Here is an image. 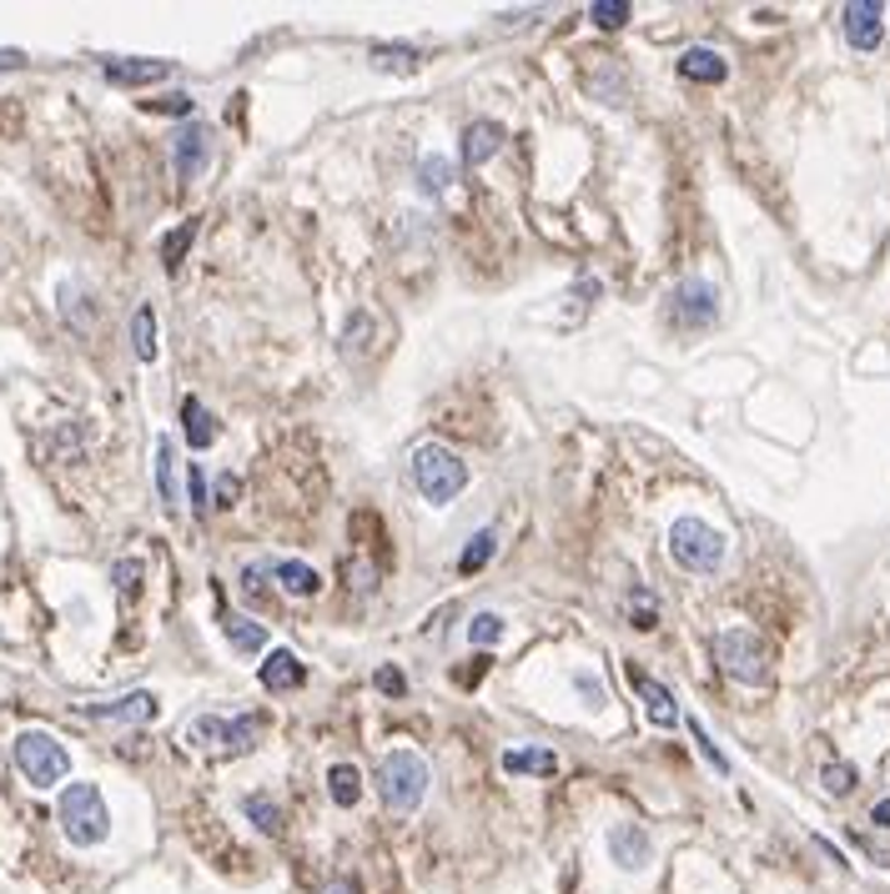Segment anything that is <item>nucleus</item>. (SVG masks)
<instances>
[{
	"label": "nucleus",
	"instance_id": "0eeeda50",
	"mask_svg": "<svg viewBox=\"0 0 890 894\" xmlns=\"http://www.w3.org/2000/svg\"><path fill=\"white\" fill-rule=\"evenodd\" d=\"M186 744H197V749H252L257 744V719L242 713V719H217V713H202L186 724Z\"/></svg>",
	"mask_w": 890,
	"mask_h": 894
},
{
	"label": "nucleus",
	"instance_id": "2f4dec72",
	"mask_svg": "<svg viewBox=\"0 0 890 894\" xmlns=\"http://www.w3.org/2000/svg\"><path fill=\"white\" fill-rule=\"evenodd\" d=\"M690 734H694V744H699V754H705L709 764L720 769V774H730V759H724V754L715 749V739H709V734H705V724H699V719H690Z\"/></svg>",
	"mask_w": 890,
	"mask_h": 894
},
{
	"label": "nucleus",
	"instance_id": "f8f14e48",
	"mask_svg": "<svg viewBox=\"0 0 890 894\" xmlns=\"http://www.w3.org/2000/svg\"><path fill=\"white\" fill-rule=\"evenodd\" d=\"M157 694H126V699H111V703H86V719H101V724H146V719H157Z\"/></svg>",
	"mask_w": 890,
	"mask_h": 894
},
{
	"label": "nucleus",
	"instance_id": "79ce46f5",
	"mask_svg": "<svg viewBox=\"0 0 890 894\" xmlns=\"http://www.w3.org/2000/svg\"><path fill=\"white\" fill-rule=\"evenodd\" d=\"M322 894H353V884H342V880H332V884H328V890H322Z\"/></svg>",
	"mask_w": 890,
	"mask_h": 894
},
{
	"label": "nucleus",
	"instance_id": "9b49d317",
	"mask_svg": "<svg viewBox=\"0 0 890 894\" xmlns=\"http://www.w3.org/2000/svg\"><path fill=\"white\" fill-rule=\"evenodd\" d=\"M609 859H614L619 869H644L649 859H655V840H649V830L644 824H614L609 830Z\"/></svg>",
	"mask_w": 890,
	"mask_h": 894
},
{
	"label": "nucleus",
	"instance_id": "9d476101",
	"mask_svg": "<svg viewBox=\"0 0 890 894\" xmlns=\"http://www.w3.org/2000/svg\"><path fill=\"white\" fill-rule=\"evenodd\" d=\"M840 21H845V40L855 51H876L880 36H886V5L880 0H851L840 11Z\"/></svg>",
	"mask_w": 890,
	"mask_h": 894
},
{
	"label": "nucleus",
	"instance_id": "423d86ee",
	"mask_svg": "<svg viewBox=\"0 0 890 894\" xmlns=\"http://www.w3.org/2000/svg\"><path fill=\"white\" fill-rule=\"evenodd\" d=\"M669 558L690 573H715L724 563V532L705 518H674L669 523Z\"/></svg>",
	"mask_w": 890,
	"mask_h": 894
},
{
	"label": "nucleus",
	"instance_id": "393cba45",
	"mask_svg": "<svg viewBox=\"0 0 890 894\" xmlns=\"http://www.w3.org/2000/svg\"><path fill=\"white\" fill-rule=\"evenodd\" d=\"M132 342H136V357H142V363H151V357H157V311H151V307H136Z\"/></svg>",
	"mask_w": 890,
	"mask_h": 894
},
{
	"label": "nucleus",
	"instance_id": "4468645a",
	"mask_svg": "<svg viewBox=\"0 0 890 894\" xmlns=\"http://www.w3.org/2000/svg\"><path fill=\"white\" fill-rule=\"evenodd\" d=\"M257 674H263V688H272V694H288V688L307 684V669H302V659L292 653V648H272Z\"/></svg>",
	"mask_w": 890,
	"mask_h": 894
},
{
	"label": "nucleus",
	"instance_id": "5701e85b",
	"mask_svg": "<svg viewBox=\"0 0 890 894\" xmlns=\"http://www.w3.org/2000/svg\"><path fill=\"white\" fill-rule=\"evenodd\" d=\"M453 176H459V167H453L448 156H438V151L418 161V186H423V192H448V186H453Z\"/></svg>",
	"mask_w": 890,
	"mask_h": 894
},
{
	"label": "nucleus",
	"instance_id": "f257e3e1",
	"mask_svg": "<svg viewBox=\"0 0 890 894\" xmlns=\"http://www.w3.org/2000/svg\"><path fill=\"white\" fill-rule=\"evenodd\" d=\"M413 488L428 498L432 507L453 503V498L468 488V463L459 453H448L443 442H423L413 453Z\"/></svg>",
	"mask_w": 890,
	"mask_h": 894
},
{
	"label": "nucleus",
	"instance_id": "72a5a7b5",
	"mask_svg": "<svg viewBox=\"0 0 890 894\" xmlns=\"http://www.w3.org/2000/svg\"><path fill=\"white\" fill-rule=\"evenodd\" d=\"M820 784H825L830 794H851V789H855V769H851V764H830V769L820 774Z\"/></svg>",
	"mask_w": 890,
	"mask_h": 894
},
{
	"label": "nucleus",
	"instance_id": "e433bc0d",
	"mask_svg": "<svg viewBox=\"0 0 890 894\" xmlns=\"http://www.w3.org/2000/svg\"><path fill=\"white\" fill-rule=\"evenodd\" d=\"M373 65H378V71H393V65H413V51H403V46H398V51H388V46H373Z\"/></svg>",
	"mask_w": 890,
	"mask_h": 894
},
{
	"label": "nucleus",
	"instance_id": "a19ab883",
	"mask_svg": "<svg viewBox=\"0 0 890 894\" xmlns=\"http://www.w3.org/2000/svg\"><path fill=\"white\" fill-rule=\"evenodd\" d=\"M11 65H21V51H0V71H11Z\"/></svg>",
	"mask_w": 890,
	"mask_h": 894
},
{
	"label": "nucleus",
	"instance_id": "f03ea898",
	"mask_svg": "<svg viewBox=\"0 0 890 894\" xmlns=\"http://www.w3.org/2000/svg\"><path fill=\"white\" fill-rule=\"evenodd\" d=\"M56 819H61V834L71 844H81V849L101 844L106 830H111V815H106V799L96 784H66L61 804H56Z\"/></svg>",
	"mask_w": 890,
	"mask_h": 894
},
{
	"label": "nucleus",
	"instance_id": "473e14b6",
	"mask_svg": "<svg viewBox=\"0 0 890 894\" xmlns=\"http://www.w3.org/2000/svg\"><path fill=\"white\" fill-rule=\"evenodd\" d=\"M373 688H378V694H388V699H403V694H407L403 669H388V663H382L378 674H373Z\"/></svg>",
	"mask_w": 890,
	"mask_h": 894
},
{
	"label": "nucleus",
	"instance_id": "aec40b11",
	"mask_svg": "<svg viewBox=\"0 0 890 894\" xmlns=\"http://www.w3.org/2000/svg\"><path fill=\"white\" fill-rule=\"evenodd\" d=\"M182 422H186V442H192L197 453L217 442V417H211L197 397H182Z\"/></svg>",
	"mask_w": 890,
	"mask_h": 894
},
{
	"label": "nucleus",
	"instance_id": "39448f33",
	"mask_svg": "<svg viewBox=\"0 0 890 894\" xmlns=\"http://www.w3.org/2000/svg\"><path fill=\"white\" fill-rule=\"evenodd\" d=\"M378 789L393 815H413L423 804V794H428V764L413 749H393L378 769Z\"/></svg>",
	"mask_w": 890,
	"mask_h": 894
},
{
	"label": "nucleus",
	"instance_id": "7c9ffc66",
	"mask_svg": "<svg viewBox=\"0 0 890 894\" xmlns=\"http://www.w3.org/2000/svg\"><path fill=\"white\" fill-rule=\"evenodd\" d=\"M111 578H117L121 598H136V588H142V578H146V563L142 558H121L117 568H111Z\"/></svg>",
	"mask_w": 890,
	"mask_h": 894
},
{
	"label": "nucleus",
	"instance_id": "6ab92c4d",
	"mask_svg": "<svg viewBox=\"0 0 890 894\" xmlns=\"http://www.w3.org/2000/svg\"><path fill=\"white\" fill-rule=\"evenodd\" d=\"M222 634H227V644H232L236 653H263L267 648V628L263 623H252V619H242V613H227Z\"/></svg>",
	"mask_w": 890,
	"mask_h": 894
},
{
	"label": "nucleus",
	"instance_id": "bb28decb",
	"mask_svg": "<svg viewBox=\"0 0 890 894\" xmlns=\"http://www.w3.org/2000/svg\"><path fill=\"white\" fill-rule=\"evenodd\" d=\"M171 463H176V453H171V438H157V493L167 507H176V478H171Z\"/></svg>",
	"mask_w": 890,
	"mask_h": 894
},
{
	"label": "nucleus",
	"instance_id": "b1692460",
	"mask_svg": "<svg viewBox=\"0 0 890 894\" xmlns=\"http://www.w3.org/2000/svg\"><path fill=\"white\" fill-rule=\"evenodd\" d=\"M493 553H498V532H493V528L473 532L468 548L459 553V573H478V568H488V558H493Z\"/></svg>",
	"mask_w": 890,
	"mask_h": 894
},
{
	"label": "nucleus",
	"instance_id": "58836bf2",
	"mask_svg": "<svg viewBox=\"0 0 890 894\" xmlns=\"http://www.w3.org/2000/svg\"><path fill=\"white\" fill-rule=\"evenodd\" d=\"M870 824H876V830H890V799H880L876 809H870Z\"/></svg>",
	"mask_w": 890,
	"mask_h": 894
},
{
	"label": "nucleus",
	"instance_id": "4c0bfd02",
	"mask_svg": "<svg viewBox=\"0 0 890 894\" xmlns=\"http://www.w3.org/2000/svg\"><path fill=\"white\" fill-rule=\"evenodd\" d=\"M574 688H578V694H584V699L594 703V709H599V703H604V684H599V678H589V674H574Z\"/></svg>",
	"mask_w": 890,
	"mask_h": 894
},
{
	"label": "nucleus",
	"instance_id": "f704fd0d",
	"mask_svg": "<svg viewBox=\"0 0 890 894\" xmlns=\"http://www.w3.org/2000/svg\"><path fill=\"white\" fill-rule=\"evenodd\" d=\"M146 106H151V111H167V117H192V111H197V101H192L186 91H171V96H161V101H146Z\"/></svg>",
	"mask_w": 890,
	"mask_h": 894
},
{
	"label": "nucleus",
	"instance_id": "4be33fe9",
	"mask_svg": "<svg viewBox=\"0 0 890 894\" xmlns=\"http://www.w3.org/2000/svg\"><path fill=\"white\" fill-rule=\"evenodd\" d=\"M328 794L338 809H353L357 799H363V774H357L353 764H332L328 769Z\"/></svg>",
	"mask_w": 890,
	"mask_h": 894
},
{
	"label": "nucleus",
	"instance_id": "ddd939ff",
	"mask_svg": "<svg viewBox=\"0 0 890 894\" xmlns=\"http://www.w3.org/2000/svg\"><path fill=\"white\" fill-rule=\"evenodd\" d=\"M629 684H634V694L644 699V713H649V724L669 728L674 719H680V703H674V694H669V688L659 684V678L639 674V669H629Z\"/></svg>",
	"mask_w": 890,
	"mask_h": 894
},
{
	"label": "nucleus",
	"instance_id": "ea45409f",
	"mask_svg": "<svg viewBox=\"0 0 890 894\" xmlns=\"http://www.w3.org/2000/svg\"><path fill=\"white\" fill-rule=\"evenodd\" d=\"M232 498H236V478H222V507H232Z\"/></svg>",
	"mask_w": 890,
	"mask_h": 894
},
{
	"label": "nucleus",
	"instance_id": "c9c22d12",
	"mask_svg": "<svg viewBox=\"0 0 890 894\" xmlns=\"http://www.w3.org/2000/svg\"><path fill=\"white\" fill-rule=\"evenodd\" d=\"M186 493H192V513H207V478H202V467L197 463H192V467H186Z\"/></svg>",
	"mask_w": 890,
	"mask_h": 894
},
{
	"label": "nucleus",
	"instance_id": "412c9836",
	"mask_svg": "<svg viewBox=\"0 0 890 894\" xmlns=\"http://www.w3.org/2000/svg\"><path fill=\"white\" fill-rule=\"evenodd\" d=\"M503 769H509V774L549 779L553 769H559V754H553V749H509V754H503Z\"/></svg>",
	"mask_w": 890,
	"mask_h": 894
},
{
	"label": "nucleus",
	"instance_id": "2eb2a0df",
	"mask_svg": "<svg viewBox=\"0 0 890 894\" xmlns=\"http://www.w3.org/2000/svg\"><path fill=\"white\" fill-rule=\"evenodd\" d=\"M503 142H509V131L498 126V121H473V126L463 131V161H468V167H484V161H493V156L503 151Z\"/></svg>",
	"mask_w": 890,
	"mask_h": 894
},
{
	"label": "nucleus",
	"instance_id": "cd10ccee",
	"mask_svg": "<svg viewBox=\"0 0 890 894\" xmlns=\"http://www.w3.org/2000/svg\"><path fill=\"white\" fill-rule=\"evenodd\" d=\"M192 236H197V221H182V226L161 242V267H167V272H176V267H182L186 247H192Z\"/></svg>",
	"mask_w": 890,
	"mask_h": 894
},
{
	"label": "nucleus",
	"instance_id": "1a4fd4ad",
	"mask_svg": "<svg viewBox=\"0 0 890 894\" xmlns=\"http://www.w3.org/2000/svg\"><path fill=\"white\" fill-rule=\"evenodd\" d=\"M207 156H211V131L202 126V121H186V126L171 136V167H176L182 182H197L202 167H207Z\"/></svg>",
	"mask_w": 890,
	"mask_h": 894
},
{
	"label": "nucleus",
	"instance_id": "a211bd4d",
	"mask_svg": "<svg viewBox=\"0 0 890 894\" xmlns=\"http://www.w3.org/2000/svg\"><path fill=\"white\" fill-rule=\"evenodd\" d=\"M272 573H277V584L288 588L292 598H307V593H317V588H322V578H317V568H307L302 558H277V563H272Z\"/></svg>",
	"mask_w": 890,
	"mask_h": 894
},
{
	"label": "nucleus",
	"instance_id": "6e6552de",
	"mask_svg": "<svg viewBox=\"0 0 890 894\" xmlns=\"http://www.w3.org/2000/svg\"><path fill=\"white\" fill-rule=\"evenodd\" d=\"M715 317H720V297H715V286L699 282V277H690V282H680L669 292V322L684 327V332H705Z\"/></svg>",
	"mask_w": 890,
	"mask_h": 894
},
{
	"label": "nucleus",
	"instance_id": "20e7f679",
	"mask_svg": "<svg viewBox=\"0 0 890 894\" xmlns=\"http://www.w3.org/2000/svg\"><path fill=\"white\" fill-rule=\"evenodd\" d=\"M715 659L734 684H770V648L755 628H720L715 634Z\"/></svg>",
	"mask_w": 890,
	"mask_h": 894
},
{
	"label": "nucleus",
	"instance_id": "f3484780",
	"mask_svg": "<svg viewBox=\"0 0 890 894\" xmlns=\"http://www.w3.org/2000/svg\"><path fill=\"white\" fill-rule=\"evenodd\" d=\"M680 76L699 81V86H715V81L730 76V65H724L720 51H709V46H690V51L680 56Z\"/></svg>",
	"mask_w": 890,
	"mask_h": 894
},
{
	"label": "nucleus",
	"instance_id": "dca6fc26",
	"mask_svg": "<svg viewBox=\"0 0 890 894\" xmlns=\"http://www.w3.org/2000/svg\"><path fill=\"white\" fill-rule=\"evenodd\" d=\"M171 76V61H106L111 86H157Z\"/></svg>",
	"mask_w": 890,
	"mask_h": 894
},
{
	"label": "nucleus",
	"instance_id": "a878e982",
	"mask_svg": "<svg viewBox=\"0 0 890 894\" xmlns=\"http://www.w3.org/2000/svg\"><path fill=\"white\" fill-rule=\"evenodd\" d=\"M242 809H247V819H252V824H257L263 834H277V830H282V809H277V799H267V794H247V804H242Z\"/></svg>",
	"mask_w": 890,
	"mask_h": 894
},
{
	"label": "nucleus",
	"instance_id": "c756f323",
	"mask_svg": "<svg viewBox=\"0 0 890 894\" xmlns=\"http://www.w3.org/2000/svg\"><path fill=\"white\" fill-rule=\"evenodd\" d=\"M589 21H594V26H604V30H619L629 21V0H594Z\"/></svg>",
	"mask_w": 890,
	"mask_h": 894
},
{
	"label": "nucleus",
	"instance_id": "7ed1b4c3",
	"mask_svg": "<svg viewBox=\"0 0 890 894\" xmlns=\"http://www.w3.org/2000/svg\"><path fill=\"white\" fill-rule=\"evenodd\" d=\"M11 754H15V769H21L36 789H51V784H61V779L71 774L66 744L56 739V734H46V728H26V734H15Z\"/></svg>",
	"mask_w": 890,
	"mask_h": 894
},
{
	"label": "nucleus",
	"instance_id": "c85d7f7f",
	"mask_svg": "<svg viewBox=\"0 0 890 894\" xmlns=\"http://www.w3.org/2000/svg\"><path fill=\"white\" fill-rule=\"evenodd\" d=\"M498 638H503V619H498V613H473L468 619V644L488 648V644H498Z\"/></svg>",
	"mask_w": 890,
	"mask_h": 894
}]
</instances>
